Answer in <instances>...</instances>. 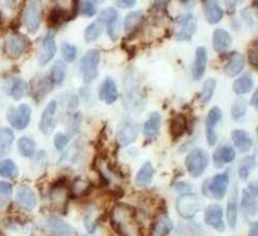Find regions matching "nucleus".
Wrapping results in <instances>:
<instances>
[{"label":"nucleus","instance_id":"nucleus-1","mask_svg":"<svg viewBox=\"0 0 258 236\" xmlns=\"http://www.w3.org/2000/svg\"><path fill=\"white\" fill-rule=\"evenodd\" d=\"M109 219L111 228L119 236H144L136 209L127 204H116L111 208Z\"/></svg>","mask_w":258,"mask_h":236},{"label":"nucleus","instance_id":"nucleus-2","mask_svg":"<svg viewBox=\"0 0 258 236\" xmlns=\"http://www.w3.org/2000/svg\"><path fill=\"white\" fill-rule=\"evenodd\" d=\"M230 182V170H226L220 174H217L211 180L203 183L202 193L206 197L222 200L227 193Z\"/></svg>","mask_w":258,"mask_h":236},{"label":"nucleus","instance_id":"nucleus-3","mask_svg":"<svg viewBox=\"0 0 258 236\" xmlns=\"http://www.w3.org/2000/svg\"><path fill=\"white\" fill-rule=\"evenodd\" d=\"M184 163L188 174L194 178H199L208 167L209 154L204 149L196 148L187 154Z\"/></svg>","mask_w":258,"mask_h":236},{"label":"nucleus","instance_id":"nucleus-4","mask_svg":"<svg viewBox=\"0 0 258 236\" xmlns=\"http://www.w3.org/2000/svg\"><path fill=\"white\" fill-rule=\"evenodd\" d=\"M100 61V52L96 49L89 50L80 62V71L86 83H92L98 76V65Z\"/></svg>","mask_w":258,"mask_h":236},{"label":"nucleus","instance_id":"nucleus-5","mask_svg":"<svg viewBox=\"0 0 258 236\" xmlns=\"http://www.w3.org/2000/svg\"><path fill=\"white\" fill-rule=\"evenodd\" d=\"M42 6L40 2H28L23 13V22L30 34H36L42 22Z\"/></svg>","mask_w":258,"mask_h":236},{"label":"nucleus","instance_id":"nucleus-6","mask_svg":"<svg viewBox=\"0 0 258 236\" xmlns=\"http://www.w3.org/2000/svg\"><path fill=\"white\" fill-rule=\"evenodd\" d=\"M7 117L15 129L23 130L30 123L31 107L27 104H21L18 107H10Z\"/></svg>","mask_w":258,"mask_h":236},{"label":"nucleus","instance_id":"nucleus-7","mask_svg":"<svg viewBox=\"0 0 258 236\" xmlns=\"http://www.w3.org/2000/svg\"><path fill=\"white\" fill-rule=\"evenodd\" d=\"M201 208V202L197 195L185 194L182 195L176 203L177 212L183 218H191L195 216Z\"/></svg>","mask_w":258,"mask_h":236},{"label":"nucleus","instance_id":"nucleus-8","mask_svg":"<svg viewBox=\"0 0 258 236\" xmlns=\"http://www.w3.org/2000/svg\"><path fill=\"white\" fill-rule=\"evenodd\" d=\"M257 183L250 182L243 191V198H241L240 208L244 215L254 216L257 213Z\"/></svg>","mask_w":258,"mask_h":236},{"label":"nucleus","instance_id":"nucleus-9","mask_svg":"<svg viewBox=\"0 0 258 236\" xmlns=\"http://www.w3.org/2000/svg\"><path fill=\"white\" fill-rule=\"evenodd\" d=\"M139 135V127L134 122H121L117 128L116 139L119 146H128L135 143Z\"/></svg>","mask_w":258,"mask_h":236},{"label":"nucleus","instance_id":"nucleus-10","mask_svg":"<svg viewBox=\"0 0 258 236\" xmlns=\"http://www.w3.org/2000/svg\"><path fill=\"white\" fill-rule=\"evenodd\" d=\"M222 120V111L218 106H214L208 112L205 121V132L207 143L211 147H214L217 144L218 135L216 132V127L219 122Z\"/></svg>","mask_w":258,"mask_h":236},{"label":"nucleus","instance_id":"nucleus-11","mask_svg":"<svg viewBox=\"0 0 258 236\" xmlns=\"http://www.w3.org/2000/svg\"><path fill=\"white\" fill-rule=\"evenodd\" d=\"M56 53V44H55V34L53 30H50L48 33L43 41H42V45H41V50L39 53V57H38V61L39 65L41 67L47 65L55 55Z\"/></svg>","mask_w":258,"mask_h":236},{"label":"nucleus","instance_id":"nucleus-12","mask_svg":"<svg viewBox=\"0 0 258 236\" xmlns=\"http://www.w3.org/2000/svg\"><path fill=\"white\" fill-rule=\"evenodd\" d=\"M197 17L192 14H185L179 20V30L176 33L178 41H190L197 30Z\"/></svg>","mask_w":258,"mask_h":236},{"label":"nucleus","instance_id":"nucleus-13","mask_svg":"<svg viewBox=\"0 0 258 236\" xmlns=\"http://www.w3.org/2000/svg\"><path fill=\"white\" fill-rule=\"evenodd\" d=\"M29 42L27 38L21 34H14L6 41V49L12 58L20 57L27 49Z\"/></svg>","mask_w":258,"mask_h":236},{"label":"nucleus","instance_id":"nucleus-14","mask_svg":"<svg viewBox=\"0 0 258 236\" xmlns=\"http://www.w3.org/2000/svg\"><path fill=\"white\" fill-rule=\"evenodd\" d=\"M125 88V99L127 100L126 106L129 104V102H133V107L138 108L140 106V98H141V93H140V83L139 80H137L135 73L128 72L127 77L125 78L124 83Z\"/></svg>","mask_w":258,"mask_h":236},{"label":"nucleus","instance_id":"nucleus-15","mask_svg":"<svg viewBox=\"0 0 258 236\" xmlns=\"http://www.w3.org/2000/svg\"><path fill=\"white\" fill-rule=\"evenodd\" d=\"M56 108H57L56 101L51 100L49 103H48V105L42 113L41 121H40V130L46 135L52 133V131L55 128Z\"/></svg>","mask_w":258,"mask_h":236},{"label":"nucleus","instance_id":"nucleus-16","mask_svg":"<svg viewBox=\"0 0 258 236\" xmlns=\"http://www.w3.org/2000/svg\"><path fill=\"white\" fill-rule=\"evenodd\" d=\"M204 222L206 225L213 227L218 232L225 230L223 222V208L219 204H211L208 205L204 212Z\"/></svg>","mask_w":258,"mask_h":236},{"label":"nucleus","instance_id":"nucleus-17","mask_svg":"<svg viewBox=\"0 0 258 236\" xmlns=\"http://www.w3.org/2000/svg\"><path fill=\"white\" fill-rule=\"evenodd\" d=\"M119 93L114 78L107 76L106 78H104V81L99 88V99L110 105L117 101Z\"/></svg>","mask_w":258,"mask_h":236},{"label":"nucleus","instance_id":"nucleus-18","mask_svg":"<svg viewBox=\"0 0 258 236\" xmlns=\"http://www.w3.org/2000/svg\"><path fill=\"white\" fill-rule=\"evenodd\" d=\"M169 132L174 141L181 138L186 132V116L184 114H174L169 120Z\"/></svg>","mask_w":258,"mask_h":236},{"label":"nucleus","instance_id":"nucleus-19","mask_svg":"<svg viewBox=\"0 0 258 236\" xmlns=\"http://www.w3.org/2000/svg\"><path fill=\"white\" fill-rule=\"evenodd\" d=\"M48 230L53 236H72L75 233L74 228L56 216H50L46 222Z\"/></svg>","mask_w":258,"mask_h":236},{"label":"nucleus","instance_id":"nucleus-20","mask_svg":"<svg viewBox=\"0 0 258 236\" xmlns=\"http://www.w3.org/2000/svg\"><path fill=\"white\" fill-rule=\"evenodd\" d=\"M207 50L205 47L200 46L197 48L196 53H195V60H194V65H192V78L195 81L199 82L202 80V77L204 76L205 70H206V65H207Z\"/></svg>","mask_w":258,"mask_h":236},{"label":"nucleus","instance_id":"nucleus-21","mask_svg":"<svg viewBox=\"0 0 258 236\" xmlns=\"http://www.w3.org/2000/svg\"><path fill=\"white\" fill-rule=\"evenodd\" d=\"M246 66L245 56L239 52H232L228 56V60L224 66V72L229 77H234L244 70Z\"/></svg>","mask_w":258,"mask_h":236},{"label":"nucleus","instance_id":"nucleus-22","mask_svg":"<svg viewBox=\"0 0 258 236\" xmlns=\"http://www.w3.org/2000/svg\"><path fill=\"white\" fill-rule=\"evenodd\" d=\"M16 201L26 210H32L37 206V196L28 186H21L16 194Z\"/></svg>","mask_w":258,"mask_h":236},{"label":"nucleus","instance_id":"nucleus-23","mask_svg":"<svg viewBox=\"0 0 258 236\" xmlns=\"http://www.w3.org/2000/svg\"><path fill=\"white\" fill-rule=\"evenodd\" d=\"M236 152L233 147L229 145H225L222 147H219L214 155H213V161L216 168L221 169L225 164H230L235 160Z\"/></svg>","mask_w":258,"mask_h":236},{"label":"nucleus","instance_id":"nucleus-24","mask_svg":"<svg viewBox=\"0 0 258 236\" xmlns=\"http://www.w3.org/2000/svg\"><path fill=\"white\" fill-rule=\"evenodd\" d=\"M69 21V11L59 6L53 7L47 18V25L51 30L58 28L62 23Z\"/></svg>","mask_w":258,"mask_h":236},{"label":"nucleus","instance_id":"nucleus-25","mask_svg":"<svg viewBox=\"0 0 258 236\" xmlns=\"http://www.w3.org/2000/svg\"><path fill=\"white\" fill-rule=\"evenodd\" d=\"M232 141L234 147L240 152H249L253 147V141L248 132L243 129H234L231 133Z\"/></svg>","mask_w":258,"mask_h":236},{"label":"nucleus","instance_id":"nucleus-26","mask_svg":"<svg viewBox=\"0 0 258 236\" xmlns=\"http://www.w3.org/2000/svg\"><path fill=\"white\" fill-rule=\"evenodd\" d=\"M202 5H203L205 19L209 24L212 25L217 24L223 19L224 11L221 9V7L217 3L205 0V2H202Z\"/></svg>","mask_w":258,"mask_h":236},{"label":"nucleus","instance_id":"nucleus-27","mask_svg":"<svg viewBox=\"0 0 258 236\" xmlns=\"http://www.w3.org/2000/svg\"><path fill=\"white\" fill-rule=\"evenodd\" d=\"M161 125V117L158 113L153 112L149 115L148 120L144 123L143 133L149 139H154L159 134V129Z\"/></svg>","mask_w":258,"mask_h":236},{"label":"nucleus","instance_id":"nucleus-28","mask_svg":"<svg viewBox=\"0 0 258 236\" xmlns=\"http://www.w3.org/2000/svg\"><path fill=\"white\" fill-rule=\"evenodd\" d=\"M231 43H232V39L228 31H226L225 29H222V28H218L214 31L213 45H214V49L217 52L219 53L224 52L226 49L229 48Z\"/></svg>","mask_w":258,"mask_h":236},{"label":"nucleus","instance_id":"nucleus-29","mask_svg":"<svg viewBox=\"0 0 258 236\" xmlns=\"http://www.w3.org/2000/svg\"><path fill=\"white\" fill-rule=\"evenodd\" d=\"M154 174H155V170L152 164L150 162L145 163L137 173L135 182L140 187H147L151 184Z\"/></svg>","mask_w":258,"mask_h":236},{"label":"nucleus","instance_id":"nucleus-30","mask_svg":"<svg viewBox=\"0 0 258 236\" xmlns=\"http://www.w3.org/2000/svg\"><path fill=\"white\" fill-rule=\"evenodd\" d=\"M173 228L174 224L172 219L168 215L163 214L157 217L154 222L151 236H168Z\"/></svg>","mask_w":258,"mask_h":236},{"label":"nucleus","instance_id":"nucleus-31","mask_svg":"<svg viewBox=\"0 0 258 236\" xmlns=\"http://www.w3.org/2000/svg\"><path fill=\"white\" fill-rule=\"evenodd\" d=\"M145 17L142 11L129 13L124 21V29L128 33H132L134 30H141Z\"/></svg>","mask_w":258,"mask_h":236},{"label":"nucleus","instance_id":"nucleus-32","mask_svg":"<svg viewBox=\"0 0 258 236\" xmlns=\"http://www.w3.org/2000/svg\"><path fill=\"white\" fill-rule=\"evenodd\" d=\"M253 89V80L250 73H245L239 76L237 80L233 83V91L238 96L245 95L251 92Z\"/></svg>","mask_w":258,"mask_h":236},{"label":"nucleus","instance_id":"nucleus-33","mask_svg":"<svg viewBox=\"0 0 258 236\" xmlns=\"http://www.w3.org/2000/svg\"><path fill=\"white\" fill-rule=\"evenodd\" d=\"M53 84L49 76H44L38 82L36 87L34 88V99L40 101L43 99L48 93L52 91Z\"/></svg>","mask_w":258,"mask_h":236},{"label":"nucleus","instance_id":"nucleus-34","mask_svg":"<svg viewBox=\"0 0 258 236\" xmlns=\"http://www.w3.org/2000/svg\"><path fill=\"white\" fill-rule=\"evenodd\" d=\"M247 100L243 97H237L231 104V117L234 121L243 120L247 114Z\"/></svg>","mask_w":258,"mask_h":236},{"label":"nucleus","instance_id":"nucleus-35","mask_svg":"<svg viewBox=\"0 0 258 236\" xmlns=\"http://www.w3.org/2000/svg\"><path fill=\"white\" fill-rule=\"evenodd\" d=\"M15 135L12 129L4 128L0 130V157L7 155L12 147Z\"/></svg>","mask_w":258,"mask_h":236},{"label":"nucleus","instance_id":"nucleus-36","mask_svg":"<svg viewBox=\"0 0 258 236\" xmlns=\"http://www.w3.org/2000/svg\"><path fill=\"white\" fill-rule=\"evenodd\" d=\"M19 175V169L11 160H5L0 162V176L4 178L15 179Z\"/></svg>","mask_w":258,"mask_h":236},{"label":"nucleus","instance_id":"nucleus-37","mask_svg":"<svg viewBox=\"0 0 258 236\" xmlns=\"http://www.w3.org/2000/svg\"><path fill=\"white\" fill-rule=\"evenodd\" d=\"M237 193L234 190L231 199L227 204V221L231 229H235L237 224Z\"/></svg>","mask_w":258,"mask_h":236},{"label":"nucleus","instance_id":"nucleus-38","mask_svg":"<svg viewBox=\"0 0 258 236\" xmlns=\"http://www.w3.org/2000/svg\"><path fill=\"white\" fill-rule=\"evenodd\" d=\"M66 76V65L61 60H57L51 68L50 72V80L53 86H60Z\"/></svg>","mask_w":258,"mask_h":236},{"label":"nucleus","instance_id":"nucleus-39","mask_svg":"<svg viewBox=\"0 0 258 236\" xmlns=\"http://www.w3.org/2000/svg\"><path fill=\"white\" fill-rule=\"evenodd\" d=\"M104 28V24L98 20L92 22L85 30V40L87 43L94 42L98 39L102 34Z\"/></svg>","mask_w":258,"mask_h":236},{"label":"nucleus","instance_id":"nucleus-40","mask_svg":"<svg viewBox=\"0 0 258 236\" xmlns=\"http://www.w3.org/2000/svg\"><path fill=\"white\" fill-rule=\"evenodd\" d=\"M256 166V161L254 156H247L244 160H241L238 167V176L240 180H247L250 173Z\"/></svg>","mask_w":258,"mask_h":236},{"label":"nucleus","instance_id":"nucleus-41","mask_svg":"<svg viewBox=\"0 0 258 236\" xmlns=\"http://www.w3.org/2000/svg\"><path fill=\"white\" fill-rule=\"evenodd\" d=\"M216 87H217V82H216L215 78H208L207 81H205V83L203 85V88H202V91L198 95L199 100L204 104L211 101V99L214 96Z\"/></svg>","mask_w":258,"mask_h":236},{"label":"nucleus","instance_id":"nucleus-42","mask_svg":"<svg viewBox=\"0 0 258 236\" xmlns=\"http://www.w3.org/2000/svg\"><path fill=\"white\" fill-rule=\"evenodd\" d=\"M36 141L32 138L26 136H23L18 140L19 152L24 157H31L34 155L36 152Z\"/></svg>","mask_w":258,"mask_h":236},{"label":"nucleus","instance_id":"nucleus-43","mask_svg":"<svg viewBox=\"0 0 258 236\" xmlns=\"http://www.w3.org/2000/svg\"><path fill=\"white\" fill-rule=\"evenodd\" d=\"M25 91H26V83L22 80V78H15L12 83L9 94L16 101H19L23 98Z\"/></svg>","mask_w":258,"mask_h":236},{"label":"nucleus","instance_id":"nucleus-44","mask_svg":"<svg viewBox=\"0 0 258 236\" xmlns=\"http://www.w3.org/2000/svg\"><path fill=\"white\" fill-rule=\"evenodd\" d=\"M119 18V13L115 8H107L103 11L100 12V14L98 15V18L97 20L102 22L103 24H107L110 23L112 21H115Z\"/></svg>","mask_w":258,"mask_h":236},{"label":"nucleus","instance_id":"nucleus-45","mask_svg":"<svg viewBox=\"0 0 258 236\" xmlns=\"http://www.w3.org/2000/svg\"><path fill=\"white\" fill-rule=\"evenodd\" d=\"M61 54L67 62H72L77 57V48L74 45L63 43L61 45Z\"/></svg>","mask_w":258,"mask_h":236},{"label":"nucleus","instance_id":"nucleus-46","mask_svg":"<svg viewBox=\"0 0 258 236\" xmlns=\"http://www.w3.org/2000/svg\"><path fill=\"white\" fill-rule=\"evenodd\" d=\"M79 14L85 17L92 18L96 15V3L88 0V2H79Z\"/></svg>","mask_w":258,"mask_h":236},{"label":"nucleus","instance_id":"nucleus-47","mask_svg":"<svg viewBox=\"0 0 258 236\" xmlns=\"http://www.w3.org/2000/svg\"><path fill=\"white\" fill-rule=\"evenodd\" d=\"M106 33L112 41H117L119 39L120 33H121V24H120L119 18L115 21L106 24Z\"/></svg>","mask_w":258,"mask_h":236},{"label":"nucleus","instance_id":"nucleus-48","mask_svg":"<svg viewBox=\"0 0 258 236\" xmlns=\"http://www.w3.org/2000/svg\"><path fill=\"white\" fill-rule=\"evenodd\" d=\"M53 144L56 150L62 151L69 144V136L64 133H56L53 138Z\"/></svg>","mask_w":258,"mask_h":236},{"label":"nucleus","instance_id":"nucleus-49","mask_svg":"<svg viewBox=\"0 0 258 236\" xmlns=\"http://www.w3.org/2000/svg\"><path fill=\"white\" fill-rule=\"evenodd\" d=\"M247 56H248V61L249 64L255 69H258V50H257V41L255 45H251L248 51H247Z\"/></svg>","mask_w":258,"mask_h":236},{"label":"nucleus","instance_id":"nucleus-50","mask_svg":"<svg viewBox=\"0 0 258 236\" xmlns=\"http://www.w3.org/2000/svg\"><path fill=\"white\" fill-rule=\"evenodd\" d=\"M82 119H83V115L80 112L78 113H75L71 120H70V123H69V127H68V131L70 134H75L78 129H79V126H80V122H82Z\"/></svg>","mask_w":258,"mask_h":236},{"label":"nucleus","instance_id":"nucleus-51","mask_svg":"<svg viewBox=\"0 0 258 236\" xmlns=\"http://www.w3.org/2000/svg\"><path fill=\"white\" fill-rule=\"evenodd\" d=\"M13 194V186L9 182L0 181V200H8Z\"/></svg>","mask_w":258,"mask_h":236},{"label":"nucleus","instance_id":"nucleus-52","mask_svg":"<svg viewBox=\"0 0 258 236\" xmlns=\"http://www.w3.org/2000/svg\"><path fill=\"white\" fill-rule=\"evenodd\" d=\"M175 191L181 195L189 194L191 191V185L186 182H178L175 185Z\"/></svg>","mask_w":258,"mask_h":236},{"label":"nucleus","instance_id":"nucleus-53","mask_svg":"<svg viewBox=\"0 0 258 236\" xmlns=\"http://www.w3.org/2000/svg\"><path fill=\"white\" fill-rule=\"evenodd\" d=\"M122 48L127 52L129 59H132L136 56V54H137V47L136 46H126V44L123 42Z\"/></svg>","mask_w":258,"mask_h":236},{"label":"nucleus","instance_id":"nucleus-54","mask_svg":"<svg viewBox=\"0 0 258 236\" xmlns=\"http://www.w3.org/2000/svg\"><path fill=\"white\" fill-rule=\"evenodd\" d=\"M117 5L122 9H131L134 8L137 3L135 0H119V2H117Z\"/></svg>","mask_w":258,"mask_h":236},{"label":"nucleus","instance_id":"nucleus-55","mask_svg":"<svg viewBox=\"0 0 258 236\" xmlns=\"http://www.w3.org/2000/svg\"><path fill=\"white\" fill-rule=\"evenodd\" d=\"M85 225H86V228L88 229V231L90 233H93L95 231V229H96V223L93 222V219L91 218L90 215L86 216V218H85Z\"/></svg>","mask_w":258,"mask_h":236},{"label":"nucleus","instance_id":"nucleus-56","mask_svg":"<svg viewBox=\"0 0 258 236\" xmlns=\"http://www.w3.org/2000/svg\"><path fill=\"white\" fill-rule=\"evenodd\" d=\"M248 236H258V224H257V222H254V223L251 224Z\"/></svg>","mask_w":258,"mask_h":236},{"label":"nucleus","instance_id":"nucleus-57","mask_svg":"<svg viewBox=\"0 0 258 236\" xmlns=\"http://www.w3.org/2000/svg\"><path fill=\"white\" fill-rule=\"evenodd\" d=\"M225 4L227 5V12L230 15H233L235 12V5H237V2H225Z\"/></svg>","mask_w":258,"mask_h":236},{"label":"nucleus","instance_id":"nucleus-58","mask_svg":"<svg viewBox=\"0 0 258 236\" xmlns=\"http://www.w3.org/2000/svg\"><path fill=\"white\" fill-rule=\"evenodd\" d=\"M251 105L254 106L256 109H257V107H258V91H257V90L254 92L253 96H252V98H251Z\"/></svg>","mask_w":258,"mask_h":236}]
</instances>
